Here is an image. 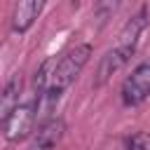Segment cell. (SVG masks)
Masks as SVG:
<instances>
[{"mask_svg":"<svg viewBox=\"0 0 150 150\" xmlns=\"http://www.w3.org/2000/svg\"><path fill=\"white\" fill-rule=\"evenodd\" d=\"M89 56H91V45L82 42V45L70 47V49L54 63V68H52V73H49V80H47L45 98H42V105H40V122H42V124H45L47 120H52V117H47V115L56 108V103L61 101V96H63V94L70 89V84L80 77V73L84 70ZM42 124H40V127H42Z\"/></svg>","mask_w":150,"mask_h":150,"instance_id":"cell-1","label":"cell"},{"mask_svg":"<svg viewBox=\"0 0 150 150\" xmlns=\"http://www.w3.org/2000/svg\"><path fill=\"white\" fill-rule=\"evenodd\" d=\"M148 26V7H141L131 19H127V23L122 26V30L117 33V40L115 45L105 52V56L101 59L98 63V70H96V80H94V87H103L115 73H120L129 59L134 56L136 47H138V40L143 35Z\"/></svg>","mask_w":150,"mask_h":150,"instance_id":"cell-2","label":"cell"},{"mask_svg":"<svg viewBox=\"0 0 150 150\" xmlns=\"http://www.w3.org/2000/svg\"><path fill=\"white\" fill-rule=\"evenodd\" d=\"M120 98L127 108H136L150 98V61L138 63L131 75H127L120 89Z\"/></svg>","mask_w":150,"mask_h":150,"instance_id":"cell-3","label":"cell"},{"mask_svg":"<svg viewBox=\"0 0 150 150\" xmlns=\"http://www.w3.org/2000/svg\"><path fill=\"white\" fill-rule=\"evenodd\" d=\"M63 134H66V122L61 117H52L42 127L35 129V134L30 136V141L23 150H56Z\"/></svg>","mask_w":150,"mask_h":150,"instance_id":"cell-4","label":"cell"},{"mask_svg":"<svg viewBox=\"0 0 150 150\" xmlns=\"http://www.w3.org/2000/svg\"><path fill=\"white\" fill-rule=\"evenodd\" d=\"M19 103H21V80L12 77L5 84V89L0 91V134L7 131V127H9Z\"/></svg>","mask_w":150,"mask_h":150,"instance_id":"cell-5","label":"cell"},{"mask_svg":"<svg viewBox=\"0 0 150 150\" xmlns=\"http://www.w3.org/2000/svg\"><path fill=\"white\" fill-rule=\"evenodd\" d=\"M40 12H42V2H38V0H26V2L14 5V12H12V30L19 33V35H23L26 30H30V26L40 16Z\"/></svg>","mask_w":150,"mask_h":150,"instance_id":"cell-6","label":"cell"},{"mask_svg":"<svg viewBox=\"0 0 150 150\" xmlns=\"http://www.w3.org/2000/svg\"><path fill=\"white\" fill-rule=\"evenodd\" d=\"M127 150H150V134L136 131L127 138Z\"/></svg>","mask_w":150,"mask_h":150,"instance_id":"cell-7","label":"cell"}]
</instances>
